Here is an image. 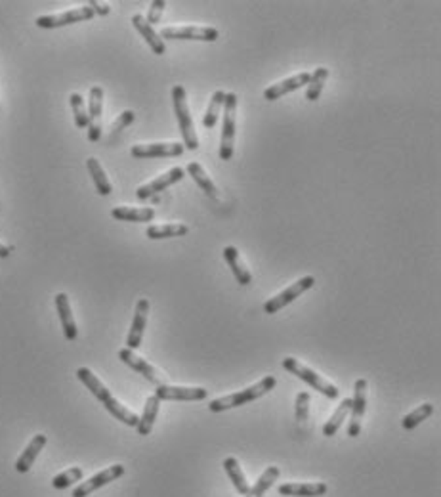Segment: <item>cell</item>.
Masks as SVG:
<instances>
[{
  "mask_svg": "<svg viewBox=\"0 0 441 497\" xmlns=\"http://www.w3.org/2000/svg\"><path fill=\"white\" fill-rule=\"evenodd\" d=\"M275 385H277V379L273 377V375H266V377L258 381L256 385L247 386V388H243V391L233 392V394H228V396L212 400L211 404H209V410H211L212 413H220V411L233 410V407H239V405L249 404V402H254V400H258V398L266 396L268 392L275 388Z\"/></svg>",
  "mask_w": 441,
  "mask_h": 497,
  "instance_id": "7a4b0ae2",
  "label": "cell"
},
{
  "mask_svg": "<svg viewBox=\"0 0 441 497\" xmlns=\"http://www.w3.org/2000/svg\"><path fill=\"white\" fill-rule=\"evenodd\" d=\"M132 25H134V29L138 31L142 37L145 39V42L149 44V48L153 50V54H157V56H163V54L166 52V47H165V40L161 39V35L155 31V27L149 25L147 23V20H145L142 13H136V16H132Z\"/></svg>",
  "mask_w": 441,
  "mask_h": 497,
  "instance_id": "d6986e66",
  "label": "cell"
},
{
  "mask_svg": "<svg viewBox=\"0 0 441 497\" xmlns=\"http://www.w3.org/2000/svg\"><path fill=\"white\" fill-rule=\"evenodd\" d=\"M119 360L123 364H126L130 369L138 372L139 375H144L145 381H149L151 385L159 386V385H166L165 383V375L155 369L149 362H145L144 358H139L134 354V350H128V348H123L119 350Z\"/></svg>",
  "mask_w": 441,
  "mask_h": 497,
  "instance_id": "4fadbf2b",
  "label": "cell"
},
{
  "mask_svg": "<svg viewBox=\"0 0 441 497\" xmlns=\"http://www.w3.org/2000/svg\"><path fill=\"white\" fill-rule=\"evenodd\" d=\"M161 39L170 40H203V42H214L220 37V31L214 27H199V25H180L165 27L161 31Z\"/></svg>",
  "mask_w": 441,
  "mask_h": 497,
  "instance_id": "9c48e42d",
  "label": "cell"
},
{
  "mask_svg": "<svg viewBox=\"0 0 441 497\" xmlns=\"http://www.w3.org/2000/svg\"><path fill=\"white\" fill-rule=\"evenodd\" d=\"M111 216L120 222H151L155 219V209L151 207H115Z\"/></svg>",
  "mask_w": 441,
  "mask_h": 497,
  "instance_id": "603a6c76",
  "label": "cell"
},
{
  "mask_svg": "<svg viewBox=\"0 0 441 497\" xmlns=\"http://www.w3.org/2000/svg\"><path fill=\"white\" fill-rule=\"evenodd\" d=\"M283 369H287L289 373H292V375H297L300 381H304L306 385H310L313 391H319L323 394V396L330 398V400H336V398L340 396V391H338V386L333 385L330 381H327V379H323L319 373H316L313 369H310L308 365H304L302 362H298L297 358H285L283 360Z\"/></svg>",
  "mask_w": 441,
  "mask_h": 497,
  "instance_id": "277c9868",
  "label": "cell"
},
{
  "mask_svg": "<svg viewBox=\"0 0 441 497\" xmlns=\"http://www.w3.org/2000/svg\"><path fill=\"white\" fill-rule=\"evenodd\" d=\"M224 102H225V92L224 90H216L212 94L211 104L206 106V111H204L203 117V125L204 128H214L220 119V113L224 109Z\"/></svg>",
  "mask_w": 441,
  "mask_h": 497,
  "instance_id": "f546056e",
  "label": "cell"
},
{
  "mask_svg": "<svg viewBox=\"0 0 441 497\" xmlns=\"http://www.w3.org/2000/svg\"><path fill=\"white\" fill-rule=\"evenodd\" d=\"M56 308H58V314H60L63 335H66L67 340H75V338L79 337V329H77V324H75V318H73L69 297H67L66 293H58L56 295Z\"/></svg>",
  "mask_w": 441,
  "mask_h": 497,
  "instance_id": "ffe728a7",
  "label": "cell"
},
{
  "mask_svg": "<svg viewBox=\"0 0 441 497\" xmlns=\"http://www.w3.org/2000/svg\"><path fill=\"white\" fill-rule=\"evenodd\" d=\"M82 477H85L82 469H79V467H73V469H69V471L61 472V474H58V477L54 478L52 486L56 488V490H66V488L73 486L75 482H80V480H82Z\"/></svg>",
  "mask_w": 441,
  "mask_h": 497,
  "instance_id": "e575fe53",
  "label": "cell"
},
{
  "mask_svg": "<svg viewBox=\"0 0 441 497\" xmlns=\"http://www.w3.org/2000/svg\"><path fill=\"white\" fill-rule=\"evenodd\" d=\"M77 377H79L80 383H82L88 391L92 392L94 396L98 398L99 402L104 404V407H106V410L109 411L117 421L128 424V427H138L139 423L138 415H136L134 411L128 410L126 405L120 404L119 400L113 396L111 392L107 391L106 386H104V383H101V381H99V379L96 377L88 367H79V369H77Z\"/></svg>",
  "mask_w": 441,
  "mask_h": 497,
  "instance_id": "6da1fadb",
  "label": "cell"
},
{
  "mask_svg": "<svg viewBox=\"0 0 441 497\" xmlns=\"http://www.w3.org/2000/svg\"><path fill=\"white\" fill-rule=\"evenodd\" d=\"M101 113H104V88L92 87L88 96V140L101 138Z\"/></svg>",
  "mask_w": 441,
  "mask_h": 497,
  "instance_id": "7c38bea8",
  "label": "cell"
},
{
  "mask_svg": "<svg viewBox=\"0 0 441 497\" xmlns=\"http://www.w3.org/2000/svg\"><path fill=\"white\" fill-rule=\"evenodd\" d=\"M235 125H237V94L225 92L224 123H222V138H220V159L222 161H230L233 157Z\"/></svg>",
  "mask_w": 441,
  "mask_h": 497,
  "instance_id": "5b68a950",
  "label": "cell"
},
{
  "mask_svg": "<svg viewBox=\"0 0 441 497\" xmlns=\"http://www.w3.org/2000/svg\"><path fill=\"white\" fill-rule=\"evenodd\" d=\"M294 415L300 424H306L308 415H310V394L308 392H298L297 402H294Z\"/></svg>",
  "mask_w": 441,
  "mask_h": 497,
  "instance_id": "d590c367",
  "label": "cell"
},
{
  "mask_svg": "<svg viewBox=\"0 0 441 497\" xmlns=\"http://www.w3.org/2000/svg\"><path fill=\"white\" fill-rule=\"evenodd\" d=\"M310 77L311 73H306V71H304V73L292 75L289 79L279 80V82H275V85H271V87H268L263 90V98L268 99V102H275V99H279L281 96H285V94L294 92L298 88L306 87V85L310 82Z\"/></svg>",
  "mask_w": 441,
  "mask_h": 497,
  "instance_id": "e0dca14e",
  "label": "cell"
},
{
  "mask_svg": "<svg viewBox=\"0 0 441 497\" xmlns=\"http://www.w3.org/2000/svg\"><path fill=\"white\" fill-rule=\"evenodd\" d=\"M88 6L92 8L94 13H99V16H107V13L111 12V8H109V4H99V2H88Z\"/></svg>",
  "mask_w": 441,
  "mask_h": 497,
  "instance_id": "f35d334b",
  "label": "cell"
},
{
  "mask_svg": "<svg viewBox=\"0 0 441 497\" xmlns=\"http://www.w3.org/2000/svg\"><path fill=\"white\" fill-rule=\"evenodd\" d=\"M134 119H136V115H134V111H130V109H126V111H123L117 117V121L111 125V134L119 133V130H123V128H126L128 125H132L134 123Z\"/></svg>",
  "mask_w": 441,
  "mask_h": 497,
  "instance_id": "74e56055",
  "label": "cell"
},
{
  "mask_svg": "<svg viewBox=\"0 0 441 497\" xmlns=\"http://www.w3.org/2000/svg\"><path fill=\"white\" fill-rule=\"evenodd\" d=\"M313 283H316V278H313V276H304V278H300L298 281H294L292 286H289L281 293H277L273 298H268L266 305H263V312H266V314H277L281 308L289 306L290 302H294L302 293L310 291L311 287H313Z\"/></svg>",
  "mask_w": 441,
  "mask_h": 497,
  "instance_id": "8992f818",
  "label": "cell"
},
{
  "mask_svg": "<svg viewBox=\"0 0 441 497\" xmlns=\"http://www.w3.org/2000/svg\"><path fill=\"white\" fill-rule=\"evenodd\" d=\"M86 168H88V173L92 176L94 186H96L99 195H104V197H106V195H111V182H109V178L106 176V171H104V166L99 165V161L90 157V159L86 161Z\"/></svg>",
  "mask_w": 441,
  "mask_h": 497,
  "instance_id": "4316f807",
  "label": "cell"
},
{
  "mask_svg": "<svg viewBox=\"0 0 441 497\" xmlns=\"http://www.w3.org/2000/svg\"><path fill=\"white\" fill-rule=\"evenodd\" d=\"M10 252H12V247H6L0 243V259H6V257H10Z\"/></svg>",
  "mask_w": 441,
  "mask_h": 497,
  "instance_id": "ab89813d",
  "label": "cell"
},
{
  "mask_svg": "<svg viewBox=\"0 0 441 497\" xmlns=\"http://www.w3.org/2000/svg\"><path fill=\"white\" fill-rule=\"evenodd\" d=\"M166 8V2L165 0H153L151 2V8H149V12H147V23L149 25H155V23H159L161 21V18H163V12H165Z\"/></svg>",
  "mask_w": 441,
  "mask_h": 497,
  "instance_id": "8d00e7d4",
  "label": "cell"
},
{
  "mask_svg": "<svg viewBox=\"0 0 441 497\" xmlns=\"http://www.w3.org/2000/svg\"><path fill=\"white\" fill-rule=\"evenodd\" d=\"M327 79H329V69H327V67H317L316 71L311 73L310 82H308L306 99H310V102H317V99H319V96H321L323 87H325Z\"/></svg>",
  "mask_w": 441,
  "mask_h": 497,
  "instance_id": "1f68e13d",
  "label": "cell"
},
{
  "mask_svg": "<svg viewBox=\"0 0 441 497\" xmlns=\"http://www.w3.org/2000/svg\"><path fill=\"white\" fill-rule=\"evenodd\" d=\"M187 174H190L191 178H193V182L197 184L201 190H203L209 197H212V199H218V188H216V184L212 182V178L206 174V171H204L203 166L199 165L197 161H191L190 165H187Z\"/></svg>",
  "mask_w": 441,
  "mask_h": 497,
  "instance_id": "d4e9b609",
  "label": "cell"
},
{
  "mask_svg": "<svg viewBox=\"0 0 441 497\" xmlns=\"http://www.w3.org/2000/svg\"><path fill=\"white\" fill-rule=\"evenodd\" d=\"M349 410H352V398H344L342 402L338 404V407H336L335 413L330 415L329 421L323 427V434H325V436H335L336 432H338V429L342 427L344 419L348 417Z\"/></svg>",
  "mask_w": 441,
  "mask_h": 497,
  "instance_id": "83f0119b",
  "label": "cell"
},
{
  "mask_svg": "<svg viewBox=\"0 0 441 497\" xmlns=\"http://www.w3.org/2000/svg\"><path fill=\"white\" fill-rule=\"evenodd\" d=\"M222 254H224V260L231 268V274L235 276L239 286H249V283H252V274L249 272V268L244 266L243 259H241V254H239L237 251V247L228 245Z\"/></svg>",
  "mask_w": 441,
  "mask_h": 497,
  "instance_id": "44dd1931",
  "label": "cell"
},
{
  "mask_svg": "<svg viewBox=\"0 0 441 497\" xmlns=\"http://www.w3.org/2000/svg\"><path fill=\"white\" fill-rule=\"evenodd\" d=\"M172 106H174V115L178 121L180 130H182V138H184V147L195 152L199 147V138L195 134V126H193V119H191L190 106H187V92L182 85L172 87Z\"/></svg>",
  "mask_w": 441,
  "mask_h": 497,
  "instance_id": "3957f363",
  "label": "cell"
},
{
  "mask_svg": "<svg viewBox=\"0 0 441 497\" xmlns=\"http://www.w3.org/2000/svg\"><path fill=\"white\" fill-rule=\"evenodd\" d=\"M184 176H185L184 168H182V166H174V168L166 171L165 174H161V176H157V178L151 180V182H147V184H144V186H139L138 190H136V195H138V199H149L153 197V195H157V193L165 192L166 188L174 186V184L180 182V180H184Z\"/></svg>",
  "mask_w": 441,
  "mask_h": 497,
  "instance_id": "5bb4252c",
  "label": "cell"
},
{
  "mask_svg": "<svg viewBox=\"0 0 441 497\" xmlns=\"http://www.w3.org/2000/svg\"><path fill=\"white\" fill-rule=\"evenodd\" d=\"M209 392L201 386H172V385H159L155 391V396L163 400H172V402H201L206 398Z\"/></svg>",
  "mask_w": 441,
  "mask_h": 497,
  "instance_id": "9a60e30c",
  "label": "cell"
},
{
  "mask_svg": "<svg viewBox=\"0 0 441 497\" xmlns=\"http://www.w3.org/2000/svg\"><path fill=\"white\" fill-rule=\"evenodd\" d=\"M279 474H281L279 467H268V469L262 472V477L256 480V484L252 486L251 490H249V493L244 497H263V493L273 486V482L279 478Z\"/></svg>",
  "mask_w": 441,
  "mask_h": 497,
  "instance_id": "4dcf8cb0",
  "label": "cell"
},
{
  "mask_svg": "<svg viewBox=\"0 0 441 497\" xmlns=\"http://www.w3.org/2000/svg\"><path fill=\"white\" fill-rule=\"evenodd\" d=\"M147 314H149V300L147 298H139L138 302H136V312H134L130 331H128V337H126V348L128 350H136L142 345L145 325H147Z\"/></svg>",
  "mask_w": 441,
  "mask_h": 497,
  "instance_id": "2e32d148",
  "label": "cell"
},
{
  "mask_svg": "<svg viewBox=\"0 0 441 497\" xmlns=\"http://www.w3.org/2000/svg\"><path fill=\"white\" fill-rule=\"evenodd\" d=\"M285 497H321L329 491L325 482H287L277 488Z\"/></svg>",
  "mask_w": 441,
  "mask_h": 497,
  "instance_id": "ac0fdd59",
  "label": "cell"
},
{
  "mask_svg": "<svg viewBox=\"0 0 441 497\" xmlns=\"http://www.w3.org/2000/svg\"><path fill=\"white\" fill-rule=\"evenodd\" d=\"M48 438L44 436V434H37V436H33V440L27 444L25 451L21 453L20 459L15 461V471L18 472H29L31 471V467H33L35 459L39 458V453L42 450H44V446H46Z\"/></svg>",
  "mask_w": 441,
  "mask_h": 497,
  "instance_id": "7402d4cb",
  "label": "cell"
},
{
  "mask_svg": "<svg viewBox=\"0 0 441 497\" xmlns=\"http://www.w3.org/2000/svg\"><path fill=\"white\" fill-rule=\"evenodd\" d=\"M224 471L228 472V477L231 478V482H233V486L237 488L239 493H241V496H247L249 490H251V486H249V482H247V478H244L243 471H241V465H239L237 459L235 458L224 459Z\"/></svg>",
  "mask_w": 441,
  "mask_h": 497,
  "instance_id": "f1b7e54d",
  "label": "cell"
},
{
  "mask_svg": "<svg viewBox=\"0 0 441 497\" xmlns=\"http://www.w3.org/2000/svg\"><path fill=\"white\" fill-rule=\"evenodd\" d=\"M430 415H434V405L422 404V405H418L416 410L411 411L409 415H405V417H403L402 427L405 429V431H413V429H416V427H418L422 421H426Z\"/></svg>",
  "mask_w": 441,
  "mask_h": 497,
  "instance_id": "d6a6232c",
  "label": "cell"
},
{
  "mask_svg": "<svg viewBox=\"0 0 441 497\" xmlns=\"http://www.w3.org/2000/svg\"><path fill=\"white\" fill-rule=\"evenodd\" d=\"M159 405H161V400H159L155 394L145 400L144 413H142V417H139L138 427H136L139 436H147V434L153 431V424H155L159 415Z\"/></svg>",
  "mask_w": 441,
  "mask_h": 497,
  "instance_id": "cb8c5ba5",
  "label": "cell"
},
{
  "mask_svg": "<svg viewBox=\"0 0 441 497\" xmlns=\"http://www.w3.org/2000/svg\"><path fill=\"white\" fill-rule=\"evenodd\" d=\"M125 474V467L123 465H113V467H107L106 471L98 472V474H94L92 478H88L86 482H82V484H79L75 490H73V496L71 497H88L92 491L99 490V488H104V486H107L109 482H115L117 478H120Z\"/></svg>",
  "mask_w": 441,
  "mask_h": 497,
  "instance_id": "8fae6325",
  "label": "cell"
},
{
  "mask_svg": "<svg viewBox=\"0 0 441 497\" xmlns=\"http://www.w3.org/2000/svg\"><path fill=\"white\" fill-rule=\"evenodd\" d=\"M367 391H369V383L367 379H357L354 383V398H352V419L348 424V436L356 438L361 434V421L367 410Z\"/></svg>",
  "mask_w": 441,
  "mask_h": 497,
  "instance_id": "ba28073f",
  "label": "cell"
},
{
  "mask_svg": "<svg viewBox=\"0 0 441 497\" xmlns=\"http://www.w3.org/2000/svg\"><path fill=\"white\" fill-rule=\"evenodd\" d=\"M182 142H153V144H136L130 153L136 159H153V157H180L184 153Z\"/></svg>",
  "mask_w": 441,
  "mask_h": 497,
  "instance_id": "30bf717a",
  "label": "cell"
},
{
  "mask_svg": "<svg viewBox=\"0 0 441 497\" xmlns=\"http://www.w3.org/2000/svg\"><path fill=\"white\" fill-rule=\"evenodd\" d=\"M147 238L149 239H170V238H182L190 233V228L185 224H178V222H170V224H155L147 228Z\"/></svg>",
  "mask_w": 441,
  "mask_h": 497,
  "instance_id": "484cf974",
  "label": "cell"
},
{
  "mask_svg": "<svg viewBox=\"0 0 441 497\" xmlns=\"http://www.w3.org/2000/svg\"><path fill=\"white\" fill-rule=\"evenodd\" d=\"M69 104H71L73 115H75V125L79 128H88V109L85 107V99L77 92H73L69 96Z\"/></svg>",
  "mask_w": 441,
  "mask_h": 497,
  "instance_id": "836d02e7",
  "label": "cell"
},
{
  "mask_svg": "<svg viewBox=\"0 0 441 497\" xmlns=\"http://www.w3.org/2000/svg\"><path fill=\"white\" fill-rule=\"evenodd\" d=\"M94 10L88 4L80 8H73V10H67V12L61 13H50V16H40L35 20L37 27L40 29H56V27H63V25H71V23H80V21H88L92 20Z\"/></svg>",
  "mask_w": 441,
  "mask_h": 497,
  "instance_id": "52a82bcc",
  "label": "cell"
}]
</instances>
